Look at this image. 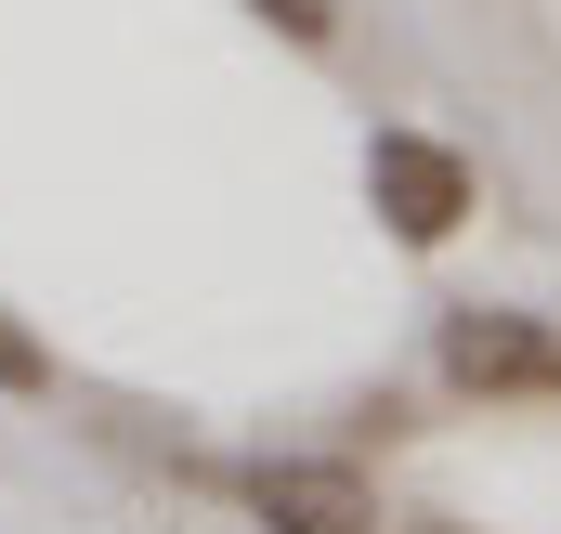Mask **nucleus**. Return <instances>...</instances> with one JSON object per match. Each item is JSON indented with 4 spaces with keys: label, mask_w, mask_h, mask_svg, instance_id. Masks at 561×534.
Segmentation results:
<instances>
[{
    "label": "nucleus",
    "mask_w": 561,
    "mask_h": 534,
    "mask_svg": "<svg viewBox=\"0 0 561 534\" xmlns=\"http://www.w3.org/2000/svg\"><path fill=\"white\" fill-rule=\"evenodd\" d=\"M0 392H13V404H53V352H39L26 313H0Z\"/></svg>",
    "instance_id": "4"
},
{
    "label": "nucleus",
    "mask_w": 561,
    "mask_h": 534,
    "mask_svg": "<svg viewBox=\"0 0 561 534\" xmlns=\"http://www.w3.org/2000/svg\"><path fill=\"white\" fill-rule=\"evenodd\" d=\"M366 209L392 222V248H444L483 222V170L444 131H366Z\"/></svg>",
    "instance_id": "2"
},
{
    "label": "nucleus",
    "mask_w": 561,
    "mask_h": 534,
    "mask_svg": "<svg viewBox=\"0 0 561 534\" xmlns=\"http://www.w3.org/2000/svg\"><path fill=\"white\" fill-rule=\"evenodd\" d=\"M431 379L457 404H561V326L510 300H457L431 326Z\"/></svg>",
    "instance_id": "1"
},
{
    "label": "nucleus",
    "mask_w": 561,
    "mask_h": 534,
    "mask_svg": "<svg viewBox=\"0 0 561 534\" xmlns=\"http://www.w3.org/2000/svg\"><path fill=\"white\" fill-rule=\"evenodd\" d=\"M262 26H275L287 53H340V0H249Z\"/></svg>",
    "instance_id": "5"
},
{
    "label": "nucleus",
    "mask_w": 561,
    "mask_h": 534,
    "mask_svg": "<svg viewBox=\"0 0 561 534\" xmlns=\"http://www.w3.org/2000/svg\"><path fill=\"white\" fill-rule=\"evenodd\" d=\"M236 496H249V522H262V534H392L366 456H262Z\"/></svg>",
    "instance_id": "3"
}]
</instances>
